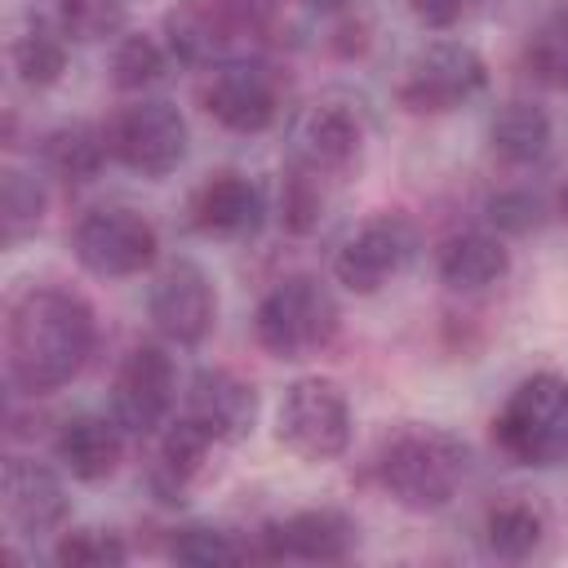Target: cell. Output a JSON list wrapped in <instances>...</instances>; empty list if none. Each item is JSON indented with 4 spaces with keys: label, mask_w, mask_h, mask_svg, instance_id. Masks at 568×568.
<instances>
[{
    "label": "cell",
    "mask_w": 568,
    "mask_h": 568,
    "mask_svg": "<svg viewBox=\"0 0 568 568\" xmlns=\"http://www.w3.org/2000/svg\"><path fill=\"white\" fill-rule=\"evenodd\" d=\"M98 346L93 306L62 284H31L4 311V373L22 395H53Z\"/></svg>",
    "instance_id": "6da1fadb"
},
{
    "label": "cell",
    "mask_w": 568,
    "mask_h": 568,
    "mask_svg": "<svg viewBox=\"0 0 568 568\" xmlns=\"http://www.w3.org/2000/svg\"><path fill=\"white\" fill-rule=\"evenodd\" d=\"M342 333V306L333 288L315 275H284L266 288V297L253 311V337L275 359H311L328 351Z\"/></svg>",
    "instance_id": "7a4b0ae2"
},
{
    "label": "cell",
    "mask_w": 568,
    "mask_h": 568,
    "mask_svg": "<svg viewBox=\"0 0 568 568\" xmlns=\"http://www.w3.org/2000/svg\"><path fill=\"white\" fill-rule=\"evenodd\" d=\"M377 479L404 510H444L466 479V444L435 426L399 430L377 457Z\"/></svg>",
    "instance_id": "3957f363"
},
{
    "label": "cell",
    "mask_w": 568,
    "mask_h": 568,
    "mask_svg": "<svg viewBox=\"0 0 568 568\" xmlns=\"http://www.w3.org/2000/svg\"><path fill=\"white\" fill-rule=\"evenodd\" d=\"M493 439L519 466L568 462V377L555 373L524 377L493 417Z\"/></svg>",
    "instance_id": "277c9868"
},
{
    "label": "cell",
    "mask_w": 568,
    "mask_h": 568,
    "mask_svg": "<svg viewBox=\"0 0 568 568\" xmlns=\"http://www.w3.org/2000/svg\"><path fill=\"white\" fill-rule=\"evenodd\" d=\"M275 439L302 462H333L351 448V404L333 377H297L275 413Z\"/></svg>",
    "instance_id": "5b68a950"
},
{
    "label": "cell",
    "mask_w": 568,
    "mask_h": 568,
    "mask_svg": "<svg viewBox=\"0 0 568 568\" xmlns=\"http://www.w3.org/2000/svg\"><path fill=\"white\" fill-rule=\"evenodd\" d=\"M71 248H75V262L89 275H98V280H129V275H142L155 262L160 235H155V226L142 213L120 209V204H102V209H89L75 222Z\"/></svg>",
    "instance_id": "8992f818"
},
{
    "label": "cell",
    "mask_w": 568,
    "mask_h": 568,
    "mask_svg": "<svg viewBox=\"0 0 568 568\" xmlns=\"http://www.w3.org/2000/svg\"><path fill=\"white\" fill-rule=\"evenodd\" d=\"M484 89L488 62L479 58V49H470L466 40H435L408 62V75L399 80V106L417 115H444L466 106Z\"/></svg>",
    "instance_id": "52a82bcc"
},
{
    "label": "cell",
    "mask_w": 568,
    "mask_h": 568,
    "mask_svg": "<svg viewBox=\"0 0 568 568\" xmlns=\"http://www.w3.org/2000/svg\"><path fill=\"white\" fill-rule=\"evenodd\" d=\"M106 146L111 160L142 178H169L186 160V120L173 102L142 98L115 111V120L106 124Z\"/></svg>",
    "instance_id": "ba28073f"
},
{
    "label": "cell",
    "mask_w": 568,
    "mask_h": 568,
    "mask_svg": "<svg viewBox=\"0 0 568 568\" xmlns=\"http://www.w3.org/2000/svg\"><path fill=\"white\" fill-rule=\"evenodd\" d=\"M146 311L164 342L200 346L217 320V288L200 262L178 257L155 275L151 293H146Z\"/></svg>",
    "instance_id": "9c48e42d"
},
{
    "label": "cell",
    "mask_w": 568,
    "mask_h": 568,
    "mask_svg": "<svg viewBox=\"0 0 568 568\" xmlns=\"http://www.w3.org/2000/svg\"><path fill=\"white\" fill-rule=\"evenodd\" d=\"M413 253H417V231H413V222H408L404 213H377V217H368V222L337 248L333 275H337L342 288L368 297V293H377L382 284H390V280L408 266Z\"/></svg>",
    "instance_id": "30bf717a"
},
{
    "label": "cell",
    "mask_w": 568,
    "mask_h": 568,
    "mask_svg": "<svg viewBox=\"0 0 568 568\" xmlns=\"http://www.w3.org/2000/svg\"><path fill=\"white\" fill-rule=\"evenodd\" d=\"M178 399V382H173V359L164 355V346L142 342L133 346L111 382V417L120 422L124 435H151L164 426L169 408Z\"/></svg>",
    "instance_id": "8fae6325"
},
{
    "label": "cell",
    "mask_w": 568,
    "mask_h": 568,
    "mask_svg": "<svg viewBox=\"0 0 568 568\" xmlns=\"http://www.w3.org/2000/svg\"><path fill=\"white\" fill-rule=\"evenodd\" d=\"M204 111L231 133H266L280 115V80L262 62H217L204 84Z\"/></svg>",
    "instance_id": "7c38bea8"
},
{
    "label": "cell",
    "mask_w": 568,
    "mask_h": 568,
    "mask_svg": "<svg viewBox=\"0 0 568 568\" xmlns=\"http://www.w3.org/2000/svg\"><path fill=\"white\" fill-rule=\"evenodd\" d=\"M182 417L191 426H200L213 444H235L257 422V390H253V382H244L231 368H200L186 382Z\"/></svg>",
    "instance_id": "4fadbf2b"
},
{
    "label": "cell",
    "mask_w": 568,
    "mask_h": 568,
    "mask_svg": "<svg viewBox=\"0 0 568 568\" xmlns=\"http://www.w3.org/2000/svg\"><path fill=\"white\" fill-rule=\"evenodd\" d=\"M359 541V528L351 515L333 506L297 510L288 519H275L262 528L257 555L266 559H302V564H342Z\"/></svg>",
    "instance_id": "5bb4252c"
},
{
    "label": "cell",
    "mask_w": 568,
    "mask_h": 568,
    "mask_svg": "<svg viewBox=\"0 0 568 568\" xmlns=\"http://www.w3.org/2000/svg\"><path fill=\"white\" fill-rule=\"evenodd\" d=\"M0 510H4V524L13 537H44L67 524L71 501H67L62 479L49 466H40L31 457H9Z\"/></svg>",
    "instance_id": "9a60e30c"
},
{
    "label": "cell",
    "mask_w": 568,
    "mask_h": 568,
    "mask_svg": "<svg viewBox=\"0 0 568 568\" xmlns=\"http://www.w3.org/2000/svg\"><path fill=\"white\" fill-rule=\"evenodd\" d=\"M266 195L244 173H217L191 195V226L217 240H244L262 226Z\"/></svg>",
    "instance_id": "2e32d148"
},
{
    "label": "cell",
    "mask_w": 568,
    "mask_h": 568,
    "mask_svg": "<svg viewBox=\"0 0 568 568\" xmlns=\"http://www.w3.org/2000/svg\"><path fill=\"white\" fill-rule=\"evenodd\" d=\"M359 142H364V133H359L355 111L342 106V102H320V106H311V111L302 115V124H297L293 160H297L302 169L320 173V178L346 173V169L355 164V155H359Z\"/></svg>",
    "instance_id": "e0dca14e"
},
{
    "label": "cell",
    "mask_w": 568,
    "mask_h": 568,
    "mask_svg": "<svg viewBox=\"0 0 568 568\" xmlns=\"http://www.w3.org/2000/svg\"><path fill=\"white\" fill-rule=\"evenodd\" d=\"M53 453L62 462V470L80 484H102L120 470L124 462V430L115 417H93V413H80V417H67L58 439H53Z\"/></svg>",
    "instance_id": "ac0fdd59"
},
{
    "label": "cell",
    "mask_w": 568,
    "mask_h": 568,
    "mask_svg": "<svg viewBox=\"0 0 568 568\" xmlns=\"http://www.w3.org/2000/svg\"><path fill=\"white\" fill-rule=\"evenodd\" d=\"M510 271V248L501 244V235L488 231H462L453 240H444L439 248V280L457 293H479L501 284Z\"/></svg>",
    "instance_id": "d6986e66"
},
{
    "label": "cell",
    "mask_w": 568,
    "mask_h": 568,
    "mask_svg": "<svg viewBox=\"0 0 568 568\" xmlns=\"http://www.w3.org/2000/svg\"><path fill=\"white\" fill-rule=\"evenodd\" d=\"M106 160H111L106 129L84 124V120L58 124V129H49L44 142H40V164H44V173L58 178V182H71V186L98 178Z\"/></svg>",
    "instance_id": "ffe728a7"
},
{
    "label": "cell",
    "mask_w": 568,
    "mask_h": 568,
    "mask_svg": "<svg viewBox=\"0 0 568 568\" xmlns=\"http://www.w3.org/2000/svg\"><path fill=\"white\" fill-rule=\"evenodd\" d=\"M550 142H555L550 115H546L537 102H524V98L497 106V115H493V124H488V146H493V155H497L501 164H515V169L546 160Z\"/></svg>",
    "instance_id": "44dd1931"
},
{
    "label": "cell",
    "mask_w": 568,
    "mask_h": 568,
    "mask_svg": "<svg viewBox=\"0 0 568 568\" xmlns=\"http://www.w3.org/2000/svg\"><path fill=\"white\" fill-rule=\"evenodd\" d=\"M209 448H213V439L178 413V422L160 439V457H155V470H151V488L160 493V501H182V493L200 475Z\"/></svg>",
    "instance_id": "7402d4cb"
},
{
    "label": "cell",
    "mask_w": 568,
    "mask_h": 568,
    "mask_svg": "<svg viewBox=\"0 0 568 568\" xmlns=\"http://www.w3.org/2000/svg\"><path fill=\"white\" fill-rule=\"evenodd\" d=\"M67 31L49 27V22H31L18 40H13V71L27 89H53L67 71Z\"/></svg>",
    "instance_id": "603a6c76"
},
{
    "label": "cell",
    "mask_w": 568,
    "mask_h": 568,
    "mask_svg": "<svg viewBox=\"0 0 568 568\" xmlns=\"http://www.w3.org/2000/svg\"><path fill=\"white\" fill-rule=\"evenodd\" d=\"M44 222V186L27 169H4L0 182V244L18 248Z\"/></svg>",
    "instance_id": "cb8c5ba5"
},
{
    "label": "cell",
    "mask_w": 568,
    "mask_h": 568,
    "mask_svg": "<svg viewBox=\"0 0 568 568\" xmlns=\"http://www.w3.org/2000/svg\"><path fill=\"white\" fill-rule=\"evenodd\" d=\"M164 31H169V53H173L178 62H186V67L213 62V58L222 53V44L231 40L226 27L213 18L209 4H200V9H173V13L164 18Z\"/></svg>",
    "instance_id": "d4e9b609"
},
{
    "label": "cell",
    "mask_w": 568,
    "mask_h": 568,
    "mask_svg": "<svg viewBox=\"0 0 568 568\" xmlns=\"http://www.w3.org/2000/svg\"><path fill=\"white\" fill-rule=\"evenodd\" d=\"M484 546L497 559H528L541 546V515L524 501H501L484 515Z\"/></svg>",
    "instance_id": "484cf974"
},
{
    "label": "cell",
    "mask_w": 568,
    "mask_h": 568,
    "mask_svg": "<svg viewBox=\"0 0 568 568\" xmlns=\"http://www.w3.org/2000/svg\"><path fill=\"white\" fill-rule=\"evenodd\" d=\"M164 67H169V49L151 36H124L111 49V84L120 93H142L164 75Z\"/></svg>",
    "instance_id": "4316f807"
},
{
    "label": "cell",
    "mask_w": 568,
    "mask_h": 568,
    "mask_svg": "<svg viewBox=\"0 0 568 568\" xmlns=\"http://www.w3.org/2000/svg\"><path fill=\"white\" fill-rule=\"evenodd\" d=\"M169 555L178 564H195V568H213V564H240L248 559L253 550L240 546L226 528H209V524H191V528H178L173 541H169Z\"/></svg>",
    "instance_id": "83f0119b"
},
{
    "label": "cell",
    "mask_w": 568,
    "mask_h": 568,
    "mask_svg": "<svg viewBox=\"0 0 568 568\" xmlns=\"http://www.w3.org/2000/svg\"><path fill=\"white\" fill-rule=\"evenodd\" d=\"M320 209H324L320 173H311L293 160L284 182H280V222H284V231L288 235H311L320 226Z\"/></svg>",
    "instance_id": "f1b7e54d"
},
{
    "label": "cell",
    "mask_w": 568,
    "mask_h": 568,
    "mask_svg": "<svg viewBox=\"0 0 568 568\" xmlns=\"http://www.w3.org/2000/svg\"><path fill=\"white\" fill-rule=\"evenodd\" d=\"M528 71L550 84V89H568V9L550 13L532 40H528Z\"/></svg>",
    "instance_id": "f546056e"
},
{
    "label": "cell",
    "mask_w": 568,
    "mask_h": 568,
    "mask_svg": "<svg viewBox=\"0 0 568 568\" xmlns=\"http://www.w3.org/2000/svg\"><path fill=\"white\" fill-rule=\"evenodd\" d=\"M129 22V0H58V27L71 40H106Z\"/></svg>",
    "instance_id": "4dcf8cb0"
},
{
    "label": "cell",
    "mask_w": 568,
    "mask_h": 568,
    "mask_svg": "<svg viewBox=\"0 0 568 568\" xmlns=\"http://www.w3.org/2000/svg\"><path fill=\"white\" fill-rule=\"evenodd\" d=\"M484 217L497 235H532L550 213H546V200L528 186H510V191H497L484 200Z\"/></svg>",
    "instance_id": "1f68e13d"
},
{
    "label": "cell",
    "mask_w": 568,
    "mask_h": 568,
    "mask_svg": "<svg viewBox=\"0 0 568 568\" xmlns=\"http://www.w3.org/2000/svg\"><path fill=\"white\" fill-rule=\"evenodd\" d=\"M53 559H58L62 568H106V564H124V559H129V546H124L115 532L80 528V532H67V537L53 546Z\"/></svg>",
    "instance_id": "d6a6232c"
},
{
    "label": "cell",
    "mask_w": 568,
    "mask_h": 568,
    "mask_svg": "<svg viewBox=\"0 0 568 568\" xmlns=\"http://www.w3.org/2000/svg\"><path fill=\"white\" fill-rule=\"evenodd\" d=\"M209 9L235 40V36H266L280 22L284 0H209Z\"/></svg>",
    "instance_id": "836d02e7"
},
{
    "label": "cell",
    "mask_w": 568,
    "mask_h": 568,
    "mask_svg": "<svg viewBox=\"0 0 568 568\" xmlns=\"http://www.w3.org/2000/svg\"><path fill=\"white\" fill-rule=\"evenodd\" d=\"M408 9L426 31H448L475 9V0H408Z\"/></svg>",
    "instance_id": "e575fe53"
},
{
    "label": "cell",
    "mask_w": 568,
    "mask_h": 568,
    "mask_svg": "<svg viewBox=\"0 0 568 568\" xmlns=\"http://www.w3.org/2000/svg\"><path fill=\"white\" fill-rule=\"evenodd\" d=\"M333 44H337L342 53H364V44H368V27H364V22H342Z\"/></svg>",
    "instance_id": "d590c367"
},
{
    "label": "cell",
    "mask_w": 568,
    "mask_h": 568,
    "mask_svg": "<svg viewBox=\"0 0 568 568\" xmlns=\"http://www.w3.org/2000/svg\"><path fill=\"white\" fill-rule=\"evenodd\" d=\"M302 4H311V9H320V13H342V9H351L355 0H302Z\"/></svg>",
    "instance_id": "8d00e7d4"
},
{
    "label": "cell",
    "mask_w": 568,
    "mask_h": 568,
    "mask_svg": "<svg viewBox=\"0 0 568 568\" xmlns=\"http://www.w3.org/2000/svg\"><path fill=\"white\" fill-rule=\"evenodd\" d=\"M555 217H564V222H568V182L555 191Z\"/></svg>",
    "instance_id": "74e56055"
}]
</instances>
